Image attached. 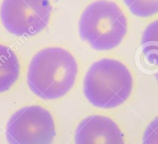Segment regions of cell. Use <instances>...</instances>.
I'll list each match as a JSON object with an SVG mask.
<instances>
[{
    "mask_svg": "<svg viewBox=\"0 0 158 144\" xmlns=\"http://www.w3.org/2000/svg\"><path fill=\"white\" fill-rule=\"evenodd\" d=\"M78 71L77 60L68 50L60 47L44 48L29 62L27 86L38 98L57 100L74 88Z\"/></svg>",
    "mask_w": 158,
    "mask_h": 144,
    "instance_id": "6da1fadb",
    "label": "cell"
},
{
    "mask_svg": "<svg viewBox=\"0 0 158 144\" xmlns=\"http://www.w3.org/2000/svg\"><path fill=\"white\" fill-rule=\"evenodd\" d=\"M134 79L128 67L118 59L104 57L92 64L83 79V94L100 109H114L127 102Z\"/></svg>",
    "mask_w": 158,
    "mask_h": 144,
    "instance_id": "7a4b0ae2",
    "label": "cell"
},
{
    "mask_svg": "<svg viewBox=\"0 0 158 144\" xmlns=\"http://www.w3.org/2000/svg\"><path fill=\"white\" fill-rule=\"evenodd\" d=\"M78 32L81 40L95 51H111L119 46L127 36L128 19L117 3L97 0L81 13Z\"/></svg>",
    "mask_w": 158,
    "mask_h": 144,
    "instance_id": "3957f363",
    "label": "cell"
},
{
    "mask_svg": "<svg viewBox=\"0 0 158 144\" xmlns=\"http://www.w3.org/2000/svg\"><path fill=\"white\" fill-rule=\"evenodd\" d=\"M57 136L55 119L39 105L24 106L9 119L6 138L9 144H53Z\"/></svg>",
    "mask_w": 158,
    "mask_h": 144,
    "instance_id": "277c9868",
    "label": "cell"
},
{
    "mask_svg": "<svg viewBox=\"0 0 158 144\" xmlns=\"http://www.w3.org/2000/svg\"><path fill=\"white\" fill-rule=\"evenodd\" d=\"M52 5L50 0H3L0 19L10 33L31 37L41 33L51 20Z\"/></svg>",
    "mask_w": 158,
    "mask_h": 144,
    "instance_id": "5b68a950",
    "label": "cell"
},
{
    "mask_svg": "<svg viewBox=\"0 0 158 144\" xmlns=\"http://www.w3.org/2000/svg\"><path fill=\"white\" fill-rule=\"evenodd\" d=\"M74 144H127L125 134L118 123L105 115L86 116L74 131Z\"/></svg>",
    "mask_w": 158,
    "mask_h": 144,
    "instance_id": "8992f818",
    "label": "cell"
},
{
    "mask_svg": "<svg viewBox=\"0 0 158 144\" xmlns=\"http://www.w3.org/2000/svg\"><path fill=\"white\" fill-rule=\"evenodd\" d=\"M21 64L16 53L0 43V94L11 90L20 78Z\"/></svg>",
    "mask_w": 158,
    "mask_h": 144,
    "instance_id": "52a82bcc",
    "label": "cell"
},
{
    "mask_svg": "<svg viewBox=\"0 0 158 144\" xmlns=\"http://www.w3.org/2000/svg\"><path fill=\"white\" fill-rule=\"evenodd\" d=\"M140 47L147 64L158 68V19L147 26L141 37Z\"/></svg>",
    "mask_w": 158,
    "mask_h": 144,
    "instance_id": "ba28073f",
    "label": "cell"
},
{
    "mask_svg": "<svg viewBox=\"0 0 158 144\" xmlns=\"http://www.w3.org/2000/svg\"><path fill=\"white\" fill-rule=\"evenodd\" d=\"M126 6L135 16L151 17L158 14V0H123Z\"/></svg>",
    "mask_w": 158,
    "mask_h": 144,
    "instance_id": "9c48e42d",
    "label": "cell"
},
{
    "mask_svg": "<svg viewBox=\"0 0 158 144\" xmlns=\"http://www.w3.org/2000/svg\"><path fill=\"white\" fill-rule=\"evenodd\" d=\"M142 144H158V116L153 118L146 126Z\"/></svg>",
    "mask_w": 158,
    "mask_h": 144,
    "instance_id": "30bf717a",
    "label": "cell"
},
{
    "mask_svg": "<svg viewBox=\"0 0 158 144\" xmlns=\"http://www.w3.org/2000/svg\"><path fill=\"white\" fill-rule=\"evenodd\" d=\"M156 81H157V84H158V73L156 75Z\"/></svg>",
    "mask_w": 158,
    "mask_h": 144,
    "instance_id": "8fae6325",
    "label": "cell"
}]
</instances>
